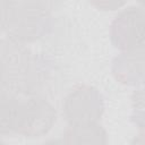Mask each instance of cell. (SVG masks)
<instances>
[{
	"instance_id": "cell-4",
	"label": "cell",
	"mask_w": 145,
	"mask_h": 145,
	"mask_svg": "<svg viewBox=\"0 0 145 145\" xmlns=\"http://www.w3.org/2000/svg\"><path fill=\"white\" fill-rule=\"evenodd\" d=\"M56 121L57 110L43 95L20 96L16 135L42 137L53 128Z\"/></svg>"
},
{
	"instance_id": "cell-1",
	"label": "cell",
	"mask_w": 145,
	"mask_h": 145,
	"mask_svg": "<svg viewBox=\"0 0 145 145\" xmlns=\"http://www.w3.org/2000/svg\"><path fill=\"white\" fill-rule=\"evenodd\" d=\"M28 44L10 37L0 40V89L26 96L34 62Z\"/></svg>"
},
{
	"instance_id": "cell-7",
	"label": "cell",
	"mask_w": 145,
	"mask_h": 145,
	"mask_svg": "<svg viewBox=\"0 0 145 145\" xmlns=\"http://www.w3.org/2000/svg\"><path fill=\"white\" fill-rule=\"evenodd\" d=\"M62 140L67 144H106L108 133L99 123L68 125L63 130Z\"/></svg>"
},
{
	"instance_id": "cell-3",
	"label": "cell",
	"mask_w": 145,
	"mask_h": 145,
	"mask_svg": "<svg viewBox=\"0 0 145 145\" xmlns=\"http://www.w3.org/2000/svg\"><path fill=\"white\" fill-rule=\"evenodd\" d=\"M61 110L68 125L99 122L104 113V99L95 86L78 84L63 97Z\"/></svg>"
},
{
	"instance_id": "cell-11",
	"label": "cell",
	"mask_w": 145,
	"mask_h": 145,
	"mask_svg": "<svg viewBox=\"0 0 145 145\" xmlns=\"http://www.w3.org/2000/svg\"><path fill=\"white\" fill-rule=\"evenodd\" d=\"M0 142H1V136H0Z\"/></svg>"
},
{
	"instance_id": "cell-5",
	"label": "cell",
	"mask_w": 145,
	"mask_h": 145,
	"mask_svg": "<svg viewBox=\"0 0 145 145\" xmlns=\"http://www.w3.org/2000/svg\"><path fill=\"white\" fill-rule=\"evenodd\" d=\"M109 35L112 45L121 52L144 48L145 12L143 8L129 6L120 10L111 22Z\"/></svg>"
},
{
	"instance_id": "cell-9",
	"label": "cell",
	"mask_w": 145,
	"mask_h": 145,
	"mask_svg": "<svg viewBox=\"0 0 145 145\" xmlns=\"http://www.w3.org/2000/svg\"><path fill=\"white\" fill-rule=\"evenodd\" d=\"M128 0H88V2L96 9L102 11H114L122 8Z\"/></svg>"
},
{
	"instance_id": "cell-10",
	"label": "cell",
	"mask_w": 145,
	"mask_h": 145,
	"mask_svg": "<svg viewBox=\"0 0 145 145\" xmlns=\"http://www.w3.org/2000/svg\"><path fill=\"white\" fill-rule=\"evenodd\" d=\"M40 1H42V2L46 3V5H48L52 10H53V9H57V8L59 7L60 2H61V0H40Z\"/></svg>"
},
{
	"instance_id": "cell-8",
	"label": "cell",
	"mask_w": 145,
	"mask_h": 145,
	"mask_svg": "<svg viewBox=\"0 0 145 145\" xmlns=\"http://www.w3.org/2000/svg\"><path fill=\"white\" fill-rule=\"evenodd\" d=\"M19 0H0V33H7L9 29Z\"/></svg>"
},
{
	"instance_id": "cell-6",
	"label": "cell",
	"mask_w": 145,
	"mask_h": 145,
	"mask_svg": "<svg viewBox=\"0 0 145 145\" xmlns=\"http://www.w3.org/2000/svg\"><path fill=\"white\" fill-rule=\"evenodd\" d=\"M114 78L128 86H139L144 82V48L118 54L111 67Z\"/></svg>"
},
{
	"instance_id": "cell-2",
	"label": "cell",
	"mask_w": 145,
	"mask_h": 145,
	"mask_svg": "<svg viewBox=\"0 0 145 145\" xmlns=\"http://www.w3.org/2000/svg\"><path fill=\"white\" fill-rule=\"evenodd\" d=\"M52 9L40 0H19L7 36L29 44L46 36L53 26Z\"/></svg>"
}]
</instances>
